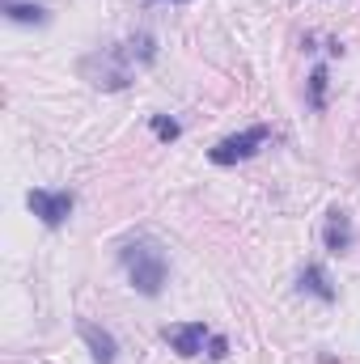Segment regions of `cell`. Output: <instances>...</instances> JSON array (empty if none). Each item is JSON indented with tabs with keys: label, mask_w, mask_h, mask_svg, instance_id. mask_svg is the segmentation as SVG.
<instances>
[{
	"label": "cell",
	"mask_w": 360,
	"mask_h": 364,
	"mask_svg": "<svg viewBox=\"0 0 360 364\" xmlns=\"http://www.w3.org/2000/svg\"><path fill=\"white\" fill-rule=\"evenodd\" d=\"M119 259H123L127 279H132V288H136L140 296H162V288H166V279H170V259H166V250H162L157 242L136 237V242H127V246L119 250Z\"/></svg>",
	"instance_id": "1"
},
{
	"label": "cell",
	"mask_w": 360,
	"mask_h": 364,
	"mask_svg": "<svg viewBox=\"0 0 360 364\" xmlns=\"http://www.w3.org/2000/svg\"><path fill=\"white\" fill-rule=\"evenodd\" d=\"M268 136H271V127H263V123H259V127H246V132H238V136H225L221 144L208 149V161H212V166H238V161L255 157Z\"/></svg>",
	"instance_id": "2"
},
{
	"label": "cell",
	"mask_w": 360,
	"mask_h": 364,
	"mask_svg": "<svg viewBox=\"0 0 360 364\" xmlns=\"http://www.w3.org/2000/svg\"><path fill=\"white\" fill-rule=\"evenodd\" d=\"M26 203H30V212L47 225V229H60L68 216H73V191H30L26 195Z\"/></svg>",
	"instance_id": "3"
},
{
	"label": "cell",
	"mask_w": 360,
	"mask_h": 364,
	"mask_svg": "<svg viewBox=\"0 0 360 364\" xmlns=\"http://www.w3.org/2000/svg\"><path fill=\"white\" fill-rule=\"evenodd\" d=\"M162 339H166L179 356L191 360V356H199V352H203V343H208L212 335H208V326H203V322H174V326H166V331H162Z\"/></svg>",
	"instance_id": "4"
},
{
	"label": "cell",
	"mask_w": 360,
	"mask_h": 364,
	"mask_svg": "<svg viewBox=\"0 0 360 364\" xmlns=\"http://www.w3.org/2000/svg\"><path fill=\"white\" fill-rule=\"evenodd\" d=\"M327 250L331 255H348L352 250V220H348V212L344 208H331L327 212Z\"/></svg>",
	"instance_id": "5"
},
{
	"label": "cell",
	"mask_w": 360,
	"mask_h": 364,
	"mask_svg": "<svg viewBox=\"0 0 360 364\" xmlns=\"http://www.w3.org/2000/svg\"><path fill=\"white\" fill-rule=\"evenodd\" d=\"M81 339L90 343V356L97 364H115L119 343H115V335H110V331H102V326H93V322H81Z\"/></svg>",
	"instance_id": "6"
},
{
	"label": "cell",
	"mask_w": 360,
	"mask_h": 364,
	"mask_svg": "<svg viewBox=\"0 0 360 364\" xmlns=\"http://www.w3.org/2000/svg\"><path fill=\"white\" fill-rule=\"evenodd\" d=\"M4 17L17 26H47L51 21L43 4H21V0H4Z\"/></svg>",
	"instance_id": "7"
},
{
	"label": "cell",
	"mask_w": 360,
	"mask_h": 364,
	"mask_svg": "<svg viewBox=\"0 0 360 364\" xmlns=\"http://www.w3.org/2000/svg\"><path fill=\"white\" fill-rule=\"evenodd\" d=\"M301 292H314L318 301H335V288H331V279L322 267H305L301 272Z\"/></svg>",
	"instance_id": "8"
},
{
	"label": "cell",
	"mask_w": 360,
	"mask_h": 364,
	"mask_svg": "<svg viewBox=\"0 0 360 364\" xmlns=\"http://www.w3.org/2000/svg\"><path fill=\"white\" fill-rule=\"evenodd\" d=\"M153 132H157V140H166V144H174L182 136V127L170 119V114H153Z\"/></svg>",
	"instance_id": "9"
},
{
	"label": "cell",
	"mask_w": 360,
	"mask_h": 364,
	"mask_svg": "<svg viewBox=\"0 0 360 364\" xmlns=\"http://www.w3.org/2000/svg\"><path fill=\"white\" fill-rule=\"evenodd\" d=\"M322 102H327V68L318 64L309 77V106H322Z\"/></svg>",
	"instance_id": "10"
},
{
	"label": "cell",
	"mask_w": 360,
	"mask_h": 364,
	"mask_svg": "<svg viewBox=\"0 0 360 364\" xmlns=\"http://www.w3.org/2000/svg\"><path fill=\"white\" fill-rule=\"evenodd\" d=\"M208 356H212V360H225V356H229V339L212 335V339H208Z\"/></svg>",
	"instance_id": "11"
}]
</instances>
